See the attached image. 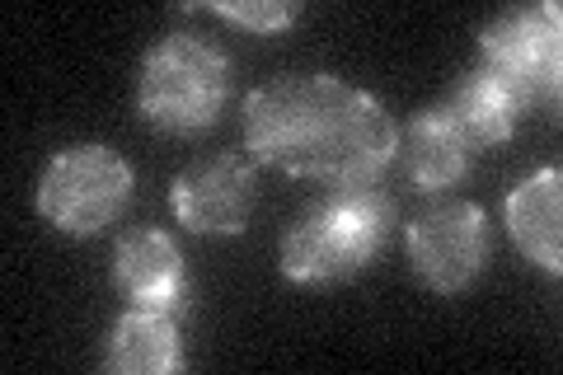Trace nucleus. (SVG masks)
Masks as SVG:
<instances>
[{"label": "nucleus", "mask_w": 563, "mask_h": 375, "mask_svg": "<svg viewBox=\"0 0 563 375\" xmlns=\"http://www.w3.org/2000/svg\"><path fill=\"white\" fill-rule=\"evenodd\" d=\"M244 151L333 192L376 188L399 155V128L376 95L333 70H287L244 95Z\"/></svg>", "instance_id": "1"}, {"label": "nucleus", "mask_w": 563, "mask_h": 375, "mask_svg": "<svg viewBox=\"0 0 563 375\" xmlns=\"http://www.w3.org/2000/svg\"><path fill=\"white\" fill-rule=\"evenodd\" d=\"M395 202L380 188H343L296 217L282 240L277 267L301 287H329L366 273L390 240Z\"/></svg>", "instance_id": "2"}, {"label": "nucleus", "mask_w": 563, "mask_h": 375, "mask_svg": "<svg viewBox=\"0 0 563 375\" xmlns=\"http://www.w3.org/2000/svg\"><path fill=\"white\" fill-rule=\"evenodd\" d=\"M231 99V57L202 33H165L136 76V113L165 136H198Z\"/></svg>", "instance_id": "3"}, {"label": "nucleus", "mask_w": 563, "mask_h": 375, "mask_svg": "<svg viewBox=\"0 0 563 375\" xmlns=\"http://www.w3.org/2000/svg\"><path fill=\"white\" fill-rule=\"evenodd\" d=\"M136 174L113 146L103 141H70L52 151L38 178V211L52 230L76 240L103 235L132 202Z\"/></svg>", "instance_id": "4"}, {"label": "nucleus", "mask_w": 563, "mask_h": 375, "mask_svg": "<svg viewBox=\"0 0 563 375\" xmlns=\"http://www.w3.org/2000/svg\"><path fill=\"white\" fill-rule=\"evenodd\" d=\"M484 70H493L512 99L526 109L536 103H559L563 85V10L559 0H540V5H521L498 14L479 33Z\"/></svg>", "instance_id": "5"}, {"label": "nucleus", "mask_w": 563, "mask_h": 375, "mask_svg": "<svg viewBox=\"0 0 563 375\" xmlns=\"http://www.w3.org/2000/svg\"><path fill=\"white\" fill-rule=\"evenodd\" d=\"M418 282L437 296H461L488 267V217L474 202H442L404 230Z\"/></svg>", "instance_id": "6"}, {"label": "nucleus", "mask_w": 563, "mask_h": 375, "mask_svg": "<svg viewBox=\"0 0 563 375\" xmlns=\"http://www.w3.org/2000/svg\"><path fill=\"white\" fill-rule=\"evenodd\" d=\"M169 202L192 235H240L258 202V165L240 151L202 155L174 178Z\"/></svg>", "instance_id": "7"}, {"label": "nucleus", "mask_w": 563, "mask_h": 375, "mask_svg": "<svg viewBox=\"0 0 563 375\" xmlns=\"http://www.w3.org/2000/svg\"><path fill=\"white\" fill-rule=\"evenodd\" d=\"M113 282L118 291L141 310L179 315L188 306V267L179 240L161 225H132L113 249Z\"/></svg>", "instance_id": "8"}, {"label": "nucleus", "mask_w": 563, "mask_h": 375, "mask_svg": "<svg viewBox=\"0 0 563 375\" xmlns=\"http://www.w3.org/2000/svg\"><path fill=\"white\" fill-rule=\"evenodd\" d=\"M507 235L521 249V258L540 267V273L559 277L563 273V174L536 169L507 192L503 202Z\"/></svg>", "instance_id": "9"}, {"label": "nucleus", "mask_w": 563, "mask_h": 375, "mask_svg": "<svg viewBox=\"0 0 563 375\" xmlns=\"http://www.w3.org/2000/svg\"><path fill=\"white\" fill-rule=\"evenodd\" d=\"M395 159L418 192H446L465 178L474 151H470V141L455 132V122L432 103V109L413 113V122L399 132Z\"/></svg>", "instance_id": "10"}, {"label": "nucleus", "mask_w": 563, "mask_h": 375, "mask_svg": "<svg viewBox=\"0 0 563 375\" xmlns=\"http://www.w3.org/2000/svg\"><path fill=\"white\" fill-rule=\"evenodd\" d=\"M103 371H113V375H174V371H184L179 315L141 310V306L118 315L109 348H103Z\"/></svg>", "instance_id": "11"}, {"label": "nucleus", "mask_w": 563, "mask_h": 375, "mask_svg": "<svg viewBox=\"0 0 563 375\" xmlns=\"http://www.w3.org/2000/svg\"><path fill=\"white\" fill-rule=\"evenodd\" d=\"M437 109H442L455 122V132L470 141V151L503 146V141L517 132V118H521V103L512 99V89H507L484 66L465 70V76L451 85V95L437 103Z\"/></svg>", "instance_id": "12"}, {"label": "nucleus", "mask_w": 563, "mask_h": 375, "mask_svg": "<svg viewBox=\"0 0 563 375\" xmlns=\"http://www.w3.org/2000/svg\"><path fill=\"white\" fill-rule=\"evenodd\" d=\"M202 10L258 33V38L282 33V29H291L296 20H301V0H202Z\"/></svg>", "instance_id": "13"}]
</instances>
